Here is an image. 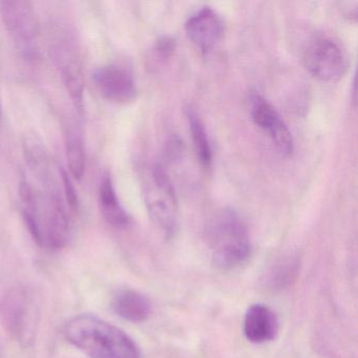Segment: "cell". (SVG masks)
Segmentation results:
<instances>
[{
  "label": "cell",
  "instance_id": "cell-1",
  "mask_svg": "<svg viewBox=\"0 0 358 358\" xmlns=\"http://www.w3.org/2000/svg\"><path fill=\"white\" fill-rule=\"evenodd\" d=\"M62 192L39 190L28 181L20 182L27 227L37 244L50 250L64 248L70 240V211Z\"/></svg>",
  "mask_w": 358,
  "mask_h": 358
},
{
  "label": "cell",
  "instance_id": "cell-2",
  "mask_svg": "<svg viewBox=\"0 0 358 358\" xmlns=\"http://www.w3.org/2000/svg\"><path fill=\"white\" fill-rule=\"evenodd\" d=\"M64 336L92 358H140L139 348L131 337L91 314H80L69 320Z\"/></svg>",
  "mask_w": 358,
  "mask_h": 358
},
{
  "label": "cell",
  "instance_id": "cell-3",
  "mask_svg": "<svg viewBox=\"0 0 358 358\" xmlns=\"http://www.w3.org/2000/svg\"><path fill=\"white\" fill-rule=\"evenodd\" d=\"M205 240L213 264L220 269H236L250 257L248 229L234 209H221L210 217L205 228Z\"/></svg>",
  "mask_w": 358,
  "mask_h": 358
},
{
  "label": "cell",
  "instance_id": "cell-4",
  "mask_svg": "<svg viewBox=\"0 0 358 358\" xmlns=\"http://www.w3.org/2000/svg\"><path fill=\"white\" fill-rule=\"evenodd\" d=\"M144 194L148 215L155 225L167 238L175 236L179 230V204L171 178L160 164L150 171Z\"/></svg>",
  "mask_w": 358,
  "mask_h": 358
},
{
  "label": "cell",
  "instance_id": "cell-5",
  "mask_svg": "<svg viewBox=\"0 0 358 358\" xmlns=\"http://www.w3.org/2000/svg\"><path fill=\"white\" fill-rule=\"evenodd\" d=\"M0 14L20 53L26 59H36L39 53V28L32 3L26 0L0 1Z\"/></svg>",
  "mask_w": 358,
  "mask_h": 358
},
{
  "label": "cell",
  "instance_id": "cell-6",
  "mask_svg": "<svg viewBox=\"0 0 358 358\" xmlns=\"http://www.w3.org/2000/svg\"><path fill=\"white\" fill-rule=\"evenodd\" d=\"M1 317L10 334L22 345L34 341L38 328L39 312L34 297L24 289L8 292L0 303Z\"/></svg>",
  "mask_w": 358,
  "mask_h": 358
},
{
  "label": "cell",
  "instance_id": "cell-7",
  "mask_svg": "<svg viewBox=\"0 0 358 358\" xmlns=\"http://www.w3.org/2000/svg\"><path fill=\"white\" fill-rule=\"evenodd\" d=\"M306 70L326 83L339 80L347 72L348 59L338 43L327 37L313 39L303 54Z\"/></svg>",
  "mask_w": 358,
  "mask_h": 358
},
{
  "label": "cell",
  "instance_id": "cell-8",
  "mask_svg": "<svg viewBox=\"0 0 358 358\" xmlns=\"http://www.w3.org/2000/svg\"><path fill=\"white\" fill-rule=\"evenodd\" d=\"M52 54L66 91L77 110L83 114L85 110V78L76 41L70 35H60L53 43Z\"/></svg>",
  "mask_w": 358,
  "mask_h": 358
},
{
  "label": "cell",
  "instance_id": "cell-9",
  "mask_svg": "<svg viewBox=\"0 0 358 358\" xmlns=\"http://www.w3.org/2000/svg\"><path fill=\"white\" fill-rule=\"evenodd\" d=\"M94 85L100 95L108 101L127 104L135 101L137 85L133 75L127 69L116 64L99 66L93 72Z\"/></svg>",
  "mask_w": 358,
  "mask_h": 358
},
{
  "label": "cell",
  "instance_id": "cell-10",
  "mask_svg": "<svg viewBox=\"0 0 358 358\" xmlns=\"http://www.w3.org/2000/svg\"><path fill=\"white\" fill-rule=\"evenodd\" d=\"M251 117L255 124L271 138L278 150L285 156H290L294 150L292 134L282 120L278 110L259 94L252 96Z\"/></svg>",
  "mask_w": 358,
  "mask_h": 358
},
{
  "label": "cell",
  "instance_id": "cell-11",
  "mask_svg": "<svg viewBox=\"0 0 358 358\" xmlns=\"http://www.w3.org/2000/svg\"><path fill=\"white\" fill-rule=\"evenodd\" d=\"M185 31L196 49L202 54H208L223 36V20L213 8L203 7L189 16Z\"/></svg>",
  "mask_w": 358,
  "mask_h": 358
},
{
  "label": "cell",
  "instance_id": "cell-12",
  "mask_svg": "<svg viewBox=\"0 0 358 358\" xmlns=\"http://www.w3.org/2000/svg\"><path fill=\"white\" fill-rule=\"evenodd\" d=\"M280 330V322L273 310L264 303H253L245 313L244 331L247 341L257 345L273 341Z\"/></svg>",
  "mask_w": 358,
  "mask_h": 358
},
{
  "label": "cell",
  "instance_id": "cell-13",
  "mask_svg": "<svg viewBox=\"0 0 358 358\" xmlns=\"http://www.w3.org/2000/svg\"><path fill=\"white\" fill-rule=\"evenodd\" d=\"M24 154L27 164L43 185V189L57 185L52 171L51 159L43 142L37 136H28L24 141Z\"/></svg>",
  "mask_w": 358,
  "mask_h": 358
},
{
  "label": "cell",
  "instance_id": "cell-14",
  "mask_svg": "<svg viewBox=\"0 0 358 358\" xmlns=\"http://www.w3.org/2000/svg\"><path fill=\"white\" fill-rule=\"evenodd\" d=\"M112 308L117 315L131 322H143L152 314L150 299L131 289H123L115 293Z\"/></svg>",
  "mask_w": 358,
  "mask_h": 358
},
{
  "label": "cell",
  "instance_id": "cell-15",
  "mask_svg": "<svg viewBox=\"0 0 358 358\" xmlns=\"http://www.w3.org/2000/svg\"><path fill=\"white\" fill-rule=\"evenodd\" d=\"M100 207L108 224L116 228H124L129 224V213L123 208L110 176H104L100 184Z\"/></svg>",
  "mask_w": 358,
  "mask_h": 358
},
{
  "label": "cell",
  "instance_id": "cell-16",
  "mask_svg": "<svg viewBox=\"0 0 358 358\" xmlns=\"http://www.w3.org/2000/svg\"><path fill=\"white\" fill-rule=\"evenodd\" d=\"M188 122H189L190 131H192V142H194V150L196 157L203 166H210L213 162V150H211L210 142L202 119L198 113L192 108L186 110Z\"/></svg>",
  "mask_w": 358,
  "mask_h": 358
},
{
  "label": "cell",
  "instance_id": "cell-17",
  "mask_svg": "<svg viewBox=\"0 0 358 358\" xmlns=\"http://www.w3.org/2000/svg\"><path fill=\"white\" fill-rule=\"evenodd\" d=\"M66 150L70 175L74 179H83L85 171V150L81 138L76 134L68 135Z\"/></svg>",
  "mask_w": 358,
  "mask_h": 358
},
{
  "label": "cell",
  "instance_id": "cell-18",
  "mask_svg": "<svg viewBox=\"0 0 358 358\" xmlns=\"http://www.w3.org/2000/svg\"><path fill=\"white\" fill-rule=\"evenodd\" d=\"M299 262L292 259H284L278 262V265L269 272L268 284L272 288H284L290 284L297 272Z\"/></svg>",
  "mask_w": 358,
  "mask_h": 358
},
{
  "label": "cell",
  "instance_id": "cell-19",
  "mask_svg": "<svg viewBox=\"0 0 358 358\" xmlns=\"http://www.w3.org/2000/svg\"><path fill=\"white\" fill-rule=\"evenodd\" d=\"M62 190H64V200L68 204L71 211H76L78 209V194L75 189L72 179L66 171H62Z\"/></svg>",
  "mask_w": 358,
  "mask_h": 358
},
{
  "label": "cell",
  "instance_id": "cell-20",
  "mask_svg": "<svg viewBox=\"0 0 358 358\" xmlns=\"http://www.w3.org/2000/svg\"><path fill=\"white\" fill-rule=\"evenodd\" d=\"M176 49V41L173 37H161L156 43L157 53L163 59L171 57Z\"/></svg>",
  "mask_w": 358,
  "mask_h": 358
},
{
  "label": "cell",
  "instance_id": "cell-21",
  "mask_svg": "<svg viewBox=\"0 0 358 358\" xmlns=\"http://www.w3.org/2000/svg\"><path fill=\"white\" fill-rule=\"evenodd\" d=\"M183 142L179 138L173 137L169 139L167 142L166 150H165L167 159L173 162V161L181 158L182 154H183Z\"/></svg>",
  "mask_w": 358,
  "mask_h": 358
},
{
  "label": "cell",
  "instance_id": "cell-22",
  "mask_svg": "<svg viewBox=\"0 0 358 358\" xmlns=\"http://www.w3.org/2000/svg\"><path fill=\"white\" fill-rule=\"evenodd\" d=\"M0 115H1V108H0Z\"/></svg>",
  "mask_w": 358,
  "mask_h": 358
}]
</instances>
